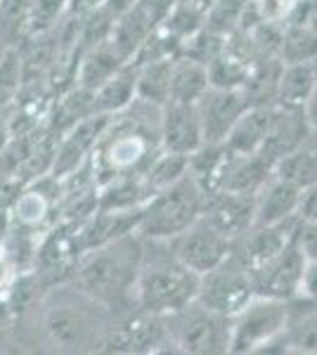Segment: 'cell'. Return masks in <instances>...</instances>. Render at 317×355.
<instances>
[{
    "label": "cell",
    "instance_id": "4dcf8cb0",
    "mask_svg": "<svg viewBox=\"0 0 317 355\" xmlns=\"http://www.w3.org/2000/svg\"><path fill=\"white\" fill-rule=\"evenodd\" d=\"M10 137H12V128H10V119H5V112H0V154L8 147Z\"/></svg>",
    "mask_w": 317,
    "mask_h": 355
},
{
    "label": "cell",
    "instance_id": "7402d4cb",
    "mask_svg": "<svg viewBox=\"0 0 317 355\" xmlns=\"http://www.w3.org/2000/svg\"><path fill=\"white\" fill-rule=\"evenodd\" d=\"M135 83H137V67H135V62H128V64L121 67L114 76H109L100 88L93 90L95 114H107V116H112V114H119L121 110H126L137 97Z\"/></svg>",
    "mask_w": 317,
    "mask_h": 355
},
{
    "label": "cell",
    "instance_id": "f1b7e54d",
    "mask_svg": "<svg viewBox=\"0 0 317 355\" xmlns=\"http://www.w3.org/2000/svg\"><path fill=\"white\" fill-rule=\"evenodd\" d=\"M15 277H17V270H15L12 261H10L8 254L0 249V294L15 282Z\"/></svg>",
    "mask_w": 317,
    "mask_h": 355
},
{
    "label": "cell",
    "instance_id": "277c9868",
    "mask_svg": "<svg viewBox=\"0 0 317 355\" xmlns=\"http://www.w3.org/2000/svg\"><path fill=\"white\" fill-rule=\"evenodd\" d=\"M197 287L199 275L178 261L169 242L145 239V254L135 284V308L166 318L197 299Z\"/></svg>",
    "mask_w": 317,
    "mask_h": 355
},
{
    "label": "cell",
    "instance_id": "ac0fdd59",
    "mask_svg": "<svg viewBox=\"0 0 317 355\" xmlns=\"http://www.w3.org/2000/svg\"><path fill=\"white\" fill-rule=\"evenodd\" d=\"M275 116V105H249L230 128L228 137L221 142L228 152L258 154L268 137L270 123Z\"/></svg>",
    "mask_w": 317,
    "mask_h": 355
},
{
    "label": "cell",
    "instance_id": "6da1fadb",
    "mask_svg": "<svg viewBox=\"0 0 317 355\" xmlns=\"http://www.w3.org/2000/svg\"><path fill=\"white\" fill-rule=\"evenodd\" d=\"M161 107L135 100L119 114H112L105 133L97 140L90 166L97 185H107L126 175H140L159 157Z\"/></svg>",
    "mask_w": 317,
    "mask_h": 355
},
{
    "label": "cell",
    "instance_id": "52a82bcc",
    "mask_svg": "<svg viewBox=\"0 0 317 355\" xmlns=\"http://www.w3.org/2000/svg\"><path fill=\"white\" fill-rule=\"evenodd\" d=\"M171 348L189 355L230 353V318L211 311L194 299L164 318Z\"/></svg>",
    "mask_w": 317,
    "mask_h": 355
},
{
    "label": "cell",
    "instance_id": "ba28073f",
    "mask_svg": "<svg viewBox=\"0 0 317 355\" xmlns=\"http://www.w3.org/2000/svg\"><path fill=\"white\" fill-rule=\"evenodd\" d=\"M253 296H256L253 275L234 254H230L213 270L199 275L197 301L225 318L239 313Z\"/></svg>",
    "mask_w": 317,
    "mask_h": 355
},
{
    "label": "cell",
    "instance_id": "d4e9b609",
    "mask_svg": "<svg viewBox=\"0 0 317 355\" xmlns=\"http://www.w3.org/2000/svg\"><path fill=\"white\" fill-rule=\"evenodd\" d=\"M22 83H24V62L17 48H8L0 57V112H8L19 102Z\"/></svg>",
    "mask_w": 317,
    "mask_h": 355
},
{
    "label": "cell",
    "instance_id": "4316f807",
    "mask_svg": "<svg viewBox=\"0 0 317 355\" xmlns=\"http://www.w3.org/2000/svg\"><path fill=\"white\" fill-rule=\"evenodd\" d=\"M298 218L303 220H317V182L303 187L301 192V206H298Z\"/></svg>",
    "mask_w": 317,
    "mask_h": 355
},
{
    "label": "cell",
    "instance_id": "30bf717a",
    "mask_svg": "<svg viewBox=\"0 0 317 355\" xmlns=\"http://www.w3.org/2000/svg\"><path fill=\"white\" fill-rule=\"evenodd\" d=\"M303 270L305 256L298 249V244L293 242L286 249H282L277 256H273L270 261L261 263L251 270L256 294L268 296V299L291 301L293 296L301 294Z\"/></svg>",
    "mask_w": 317,
    "mask_h": 355
},
{
    "label": "cell",
    "instance_id": "9a60e30c",
    "mask_svg": "<svg viewBox=\"0 0 317 355\" xmlns=\"http://www.w3.org/2000/svg\"><path fill=\"white\" fill-rule=\"evenodd\" d=\"M204 218L218 227L225 237L234 239L244 234L256 218V194L239 192H213L206 199Z\"/></svg>",
    "mask_w": 317,
    "mask_h": 355
},
{
    "label": "cell",
    "instance_id": "e0dca14e",
    "mask_svg": "<svg viewBox=\"0 0 317 355\" xmlns=\"http://www.w3.org/2000/svg\"><path fill=\"white\" fill-rule=\"evenodd\" d=\"M301 187L284 178L273 175L263 182L256 192V218L253 223L268 225V223H284L298 218V206H301Z\"/></svg>",
    "mask_w": 317,
    "mask_h": 355
},
{
    "label": "cell",
    "instance_id": "603a6c76",
    "mask_svg": "<svg viewBox=\"0 0 317 355\" xmlns=\"http://www.w3.org/2000/svg\"><path fill=\"white\" fill-rule=\"evenodd\" d=\"M275 175L293 182L301 190L317 182V130H310L301 147L275 164Z\"/></svg>",
    "mask_w": 317,
    "mask_h": 355
},
{
    "label": "cell",
    "instance_id": "8fae6325",
    "mask_svg": "<svg viewBox=\"0 0 317 355\" xmlns=\"http://www.w3.org/2000/svg\"><path fill=\"white\" fill-rule=\"evenodd\" d=\"M161 150L192 157L206 145L197 102H166L159 116Z\"/></svg>",
    "mask_w": 317,
    "mask_h": 355
},
{
    "label": "cell",
    "instance_id": "9c48e42d",
    "mask_svg": "<svg viewBox=\"0 0 317 355\" xmlns=\"http://www.w3.org/2000/svg\"><path fill=\"white\" fill-rule=\"evenodd\" d=\"M171 251L178 256L182 266H187L194 275H204L213 270L216 266L232 254V239L213 227L209 220L201 216L197 223L169 239Z\"/></svg>",
    "mask_w": 317,
    "mask_h": 355
},
{
    "label": "cell",
    "instance_id": "cb8c5ba5",
    "mask_svg": "<svg viewBox=\"0 0 317 355\" xmlns=\"http://www.w3.org/2000/svg\"><path fill=\"white\" fill-rule=\"evenodd\" d=\"M173 60H175V57H159V60H149V62H142V64H135L137 67L135 93L140 100L149 102V105H157V107H164L166 102H169Z\"/></svg>",
    "mask_w": 317,
    "mask_h": 355
},
{
    "label": "cell",
    "instance_id": "83f0119b",
    "mask_svg": "<svg viewBox=\"0 0 317 355\" xmlns=\"http://www.w3.org/2000/svg\"><path fill=\"white\" fill-rule=\"evenodd\" d=\"M301 296H310V299H317V259L305 261L303 282H301Z\"/></svg>",
    "mask_w": 317,
    "mask_h": 355
},
{
    "label": "cell",
    "instance_id": "484cf974",
    "mask_svg": "<svg viewBox=\"0 0 317 355\" xmlns=\"http://www.w3.org/2000/svg\"><path fill=\"white\" fill-rule=\"evenodd\" d=\"M296 244L303 251L305 261L317 259V220H303L298 223L296 230Z\"/></svg>",
    "mask_w": 317,
    "mask_h": 355
},
{
    "label": "cell",
    "instance_id": "5b68a950",
    "mask_svg": "<svg viewBox=\"0 0 317 355\" xmlns=\"http://www.w3.org/2000/svg\"><path fill=\"white\" fill-rule=\"evenodd\" d=\"M209 194L189 168L171 185L161 187L140 209L137 234L142 239L169 242L204 216Z\"/></svg>",
    "mask_w": 317,
    "mask_h": 355
},
{
    "label": "cell",
    "instance_id": "5bb4252c",
    "mask_svg": "<svg viewBox=\"0 0 317 355\" xmlns=\"http://www.w3.org/2000/svg\"><path fill=\"white\" fill-rule=\"evenodd\" d=\"M301 218H291L284 223H268V225H253L232 242V254L244 263L249 270L261 263L277 256L282 249L296 242V230Z\"/></svg>",
    "mask_w": 317,
    "mask_h": 355
},
{
    "label": "cell",
    "instance_id": "ffe728a7",
    "mask_svg": "<svg viewBox=\"0 0 317 355\" xmlns=\"http://www.w3.org/2000/svg\"><path fill=\"white\" fill-rule=\"evenodd\" d=\"M286 353L317 355V299L293 296L284 329Z\"/></svg>",
    "mask_w": 317,
    "mask_h": 355
},
{
    "label": "cell",
    "instance_id": "f546056e",
    "mask_svg": "<svg viewBox=\"0 0 317 355\" xmlns=\"http://www.w3.org/2000/svg\"><path fill=\"white\" fill-rule=\"evenodd\" d=\"M303 112H305V119H308L310 128L317 130V83H315L313 95H310V100H308V105H305Z\"/></svg>",
    "mask_w": 317,
    "mask_h": 355
},
{
    "label": "cell",
    "instance_id": "d6986e66",
    "mask_svg": "<svg viewBox=\"0 0 317 355\" xmlns=\"http://www.w3.org/2000/svg\"><path fill=\"white\" fill-rule=\"evenodd\" d=\"M317 83V60L282 62L273 105L280 110H305Z\"/></svg>",
    "mask_w": 317,
    "mask_h": 355
},
{
    "label": "cell",
    "instance_id": "3957f363",
    "mask_svg": "<svg viewBox=\"0 0 317 355\" xmlns=\"http://www.w3.org/2000/svg\"><path fill=\"white\" fill-rule=\"evenodd\" d=\"M145 239L135 232L80 254L71 282L112 313L135 308V284L140 275Z\"/></svg>",
    "mask_w": 317,
    "mask_h": 355
},
{
    "label": "cell",
    "instance_id": "44dd1931",
    "mask_svg": "<svg viewBox=\"0 0 317 355\" xmlns=\"http://www.w3.org/2000/svg\"><path fill=\"white\" fill-rule=\"evenodd\" d=\"M211 88L209 64L194 57L175 55L171 71V93L169 102H199L206 90Z\"/></svg>",
    "mask_w": 317,
    "mask_h": 355
},
{
    "label": "cell",
    "instance_id": "7a4b0ae2",
    "mask_svg": "<svg viewBox=\"0 0 317 355\" xmlns=\"http://www.w3.org/2000/svg\"><path fill=\"white\" fill-rule=\"evenodd\" d=\"M40 334L53 351L60 353H100L114 313L90 299L74 282L55 284L38 301Z\"/></svg>",
    "mask_w": 317,
    "mask_h": 355
},
{
    "label": "cell",
    "instance_id": "2e32d148",
    "mask_svg": "<svg viewBox=\"0 0 317 355\" xmlns=\"http://www.w3.org/2000/svg\"><path fill=\"white\" fill-rule=\"evenodd\" d=\"M310 123L305 119V112L301 110H280L275 107V116L273 123H270L268 137H265L263 147H261V157L265 162L275 164L280 159H284L286 154H291L296 147H301L305 142V137L310 135Z\"/></svg>",
    "mask_w": 317,
    "mask_h": 355
},
{
    "label": "cell",
    "instance_id": "8992f818",
    "mask_svg": "<svg viewBox=\"0 0 317 355\" xmlns=\"http://www.w3.org/2000/svg\"><path fill=\"white\" fill-rule=\"evenodd\" d=\"M289 301L253 296V299L230 318V353H286L284 329Z\"/></svg>",
    "mask_w": 317,
    "mask_h": 355
},
{
    "label": "cell",
    "instance_id": "7c38bea8",
    "mask_svg": "<svg viewBox=\"0 0 317 355\" xmlns=\"http://www.w3.org/2000/svg\"><path fill=\"white\" fill-rule=\"evenodd\" d=\"M249 95L244 88H225V85H211L204 97L197 102L201 128H204L206 145H221L228 137L230 128L249 107Z\"/></svg>",
    "mask_w": 317,
    "mask_h": 355
},
{
    "label": "cell",
    "instance_id": "4fadbf2b",
    "mask_svg": "<svg viewBox=\"0 0 317 355\" xmlns=\"http://www.w3.org/2000/svg\"><path fill=\"white\" fill-rule=\"evenodd\" d=\"M109 116L107 114H90L57 135V152L53 164V175L65 178L90 162L97 140L105 133Z\"/></svg>",
    "mask_w": 317,
    "mask_h": 355
}]
</instances>
